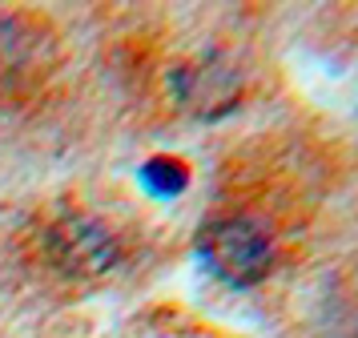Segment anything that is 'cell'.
Wrapping results in <instances>:
<instances>
[{"label": "cell", "mask_w": 358, "mask_h": 338, "mask_svg": "<svg viewBox=\"0 0 358 338\" xmlns=\"http://www.w3.org/2000/svg\"><path fill=\"white\" fill-rule=\"evenodd\" d=\"M178 93L194 113H226L238 101V77H229L226 69L213 73V61H206L194 73H181Z\"/></svg>", "instance_id": "3"}, {"label": "cell", "mask_w": 358, "mask_h": 338, "mask_svg": "<svg viewBox=\"0 0 358 338\" xmlns=\"http://www.w3.org/2000/svg\"><path fill=\"white\" fill-rule=\"evenodd\" d=\"M141 181H145L153 193H162V197H169V193L185 190V169H181V161H169V157H153L145 165V174H141Z\"/></svg>", "instance_id": "4"}, {"label": "cell", "mask_w": 358, "mask_h": 338, "mask_svg": "<svg viewBox=\"0 0 358 338\" xmlns=\"http://www.w3.org/2000/svg\"><path fill=\"white\" fill-rule=\"evenodd\" d=\"M197 254L226 286H258L274 266V241L254 218H213L197 234Z\"/></svg>", "instance_id": "1"}, {"label": "cell", "mask_w": 358, "mask_h": 338, "mask_svg": "<svg viewBox=\"0 0 358 338\" xmlns=\"http://www.w3.org/2000/svg\"><path fill=\"white\" fill-rule=\"evenodd\" d=\"M49 258L69 278H97L117 262V238L93 218H61L49 230Z\"/></svg>", "instance_id": "2"}]
</instances>
